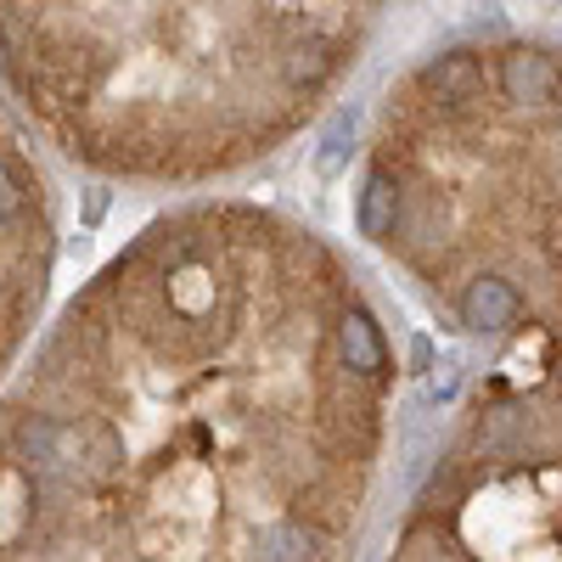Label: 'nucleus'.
<instances>
[{
    "label": "nucleus",
    "mask_w": 562,
    "mask_h": 562,
    "mask_svg": "<svg viewBox=\"0 0 562 562\" xmlns=\"http://www.w3.org/2000/svg\"><path fill=\"white\" fill-rule=\"evenodd\" d=\"M18 456L34 461L40 473H57V479H79L85 473V428L63 416H23L18 434H12Z\"/></svg>",
    "instance_id": "nucleus-1"
},
{
    "label": "nucleus",
    "mask_w": 562,
    "mask_h": 562,
    "mask_svg": "<svg viewBox=\"0 0 562 562\" xmlns=\"http://www.w3.org/2000/svg\"><path fill=\"white\" fill-rule=\"evenodd\" d=\"M495 85H501V97L512 108H546L562 90V63L546 52V45H512V52L501 57V68H495Z\"/></svg>",
    "instance_id": "nucleus-2"
},
{
    "label": "nucleus",
    "mask_w": 562,
    "mask_h": 562,
    "mask_svg": "<svg viewBox=\"0 0 562 562\" xmlns=\"http://www.w3.org/2000/svg\"><path fill=\"white\" fill-rule=\"evenodd\" d=\"M416 90L439 108H467L484 97V57L467 52V45H456V52H439L416 68Z\"/></svg>",
    "instance_id": "nucleus-3"
},
{
    "label": "nucleus",
    "mask_w": 562,
    "mask_h": 562,
    "mask_svg": "<svg viewBox=\"0 0 562 562\" xmlns=\"http://www.w3.org/2000/svg\"><path fill=\"white\" fill-rule=\"evenodd\" d=\"M456 315H461L467 333L495 338V333H512V326H518V315H524V293L512 288L506 276H473V281L461 288V299H456Z\"/></svg>",
    "instance_id": "nucleus-4"
},
{
    "label": "nucleus",
    "mask_w": 562,
    "mask_h": 562,
    "mask_svg": "<svg viewBox=\"0 0 562 562\" xmlns=\"http://www.w3.org/2000/svg\"><path fill=\"white\" fill-rule=\"evenodd\" d=\"M333 338H338L344 371H355V378H366V383H383V378H389V338H383V321L371 315L366 304H349V310L338 315Z\"/></svg>",
    "instance_id": "nucleus-5"
},
{
    "label": "nucleus",
    "mask_w": 562,
    "mask_h": 562,
    "mask_svg": "<svg viewBox=\"0 0 562 562\" xmlns=\"http://www.w3.org/2000/svg\"><path fill=\"white\" fill-rule=\"evenodd\" d=\"M400 214H405L400 175L389 164H371L366 180H360V192H355V231H360L366 243H394Z\"/></svg>",
    "instance_id": "nucleus-6"
},
{
    "label": "nucleus",
    "mask_w": 562,
    "mask_h": 562,
    "mask_svg": "<svg viewBox=\"0 0 562 562\" xmlns=\"http://www.w3.org/2000/svg\"><path fill=\"white\" fill-rule=\"evenodd\" d=\"M349 153H355V108L333 113V124L321 130V147H315V175L321 180H333L349 169Z\"/></svg>",
    "instance_id": "nucleus-7"
},
{
    "label": "nucleus",
    "mask_w": 562,
    "mask_h": 562,
    "mask_svg": "<svg viewBox=\"0 0 562 562\" xmlns=\"http://www.w3.org/2000/svg\"><path fill=\"white\" fill-rule=\"evenodd\" d=\"M29 192H34V180L23 175V164L12 153H0V225H18L29 214Z\"/></svg>",
    "instance_id": "nucleus-8"
},
{
    "label": "nucleus",
    "mask_w": 562,
    "mask_h": 562,
    "mask_svg": "<svg viewBox=\"0 0 562 562\" xmlns=\"http://www.w3.org/2000/svg\"><path fill=\"white\" fill-rule=\"evenodd\" d=\"M304 551H310V535L299 524H281L265 535V562H304Z\"/></svg>",
    "instance_id": "nucleus-9"
},
{
    "label": "nucleus",
    "mask_w": 562,
    "mask_h": 562,
    "mask_svg": "<svg viewBox=\"0 0 562 562\" xmlns=\"http://www.w3.org/2000/svg\"><path fill=\"white\" fill-rule=\"evenodd\" d=\"M456 389H461V360H445V366L428 371V394H434V405H450Z\"/></svg>",
    "instance_id": "nucleus-10"
},
{
    "label": "nucleus",
    "mask_w": 562,
    "mask_h": 562,
    "mask_svg": "<svg viewBox=\"0 0 562 562\" xmlns=\"http://www.w3.org/2000/svg\"><path fill=\"white\" fill-rule=\"evenodd\" d=\"M108 209H113V192H108V186H85V203H79V225H85V231H97V225L108 220Z\"/></svg>",
    "instance_id": "nucleus-11"
},
{
    "label": "nucleus",
    "mask_w": 562,
    "mask_h": 562,
    "mask_svg": "<svg viewBox=\"0 0 562 562\" xmlns=\"http://www.w3.org/2000/svg\"><path fill=\"white\" fill-rule=\"evenodd\" d=\"M411 371H416V378H428V371H434V338L428 333L411 338Z\"/></svg>",
    "instance_id": "nucleus-12"
}]
</instances>
